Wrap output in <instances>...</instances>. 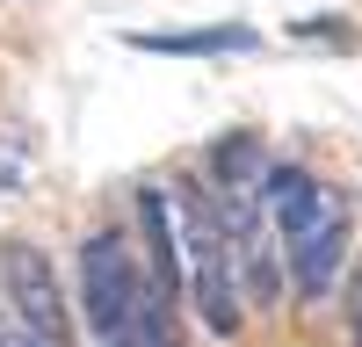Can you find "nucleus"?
I'll return each mask as SVG.
<instances>
[{
  "label": "nucleus",
  "mask_w": 362,
  "mask_h": 347,
  "mask_svg": "<svg viewBox=\"0 0 362 347\" xmlns=\"http://www.w3.org/2000/svg\"><path fill=\"white\" fill-rule=\"evenodd\" d=\"M261 174H268V159H261L254 130H232V138L210 145V195H247Z\"/></svg>",
  "instance_id": "obj_8"
},
{
  "label": "nucleus",
  "mask_w": 362,
  "mask_h": 347,
  "mask_svg": "<svg viewBox=\"0 0 362 347\" xmlns=\"http://www.w3.org/2000/svg\"><path fill=\"white\" fill-rule=\"evenodd\" d=\"M124 44L153 51V58H239V51H254L261 37L247 22H210V29H131Z\"/></svg>",
  "instance_id": "obj_7"
},
{
  "label": "nucleus",
  "mask_w": 362,
  "mask_h": 347,
  "mask_svg": "<svg viewBox=\"0 0 362 347\" xmlns=\"http://www.w3.org/2000/svg\"><path fill=\"white\" fill-rule=\"evenodd\" d=\"M174 239H189V297L203 311V326L232 340L239 333V289H232V268H225V224H218V195L189 188L181 195V231Z\"/></svg>",
  "instance_id": "obj_2"
},
{
  "label": "nucleus",
  "mask_w": 362,
  "mask_h": 347,
  "mask_svg": "<svg viewBox=\"0 0 362 347\" xmlns=\"http://www.w3.org/2000/svg\"><path fill=\"white\" fill-rule=\"evenodd\" d=\"M218 224H225V268L232 289H247V304H276L283 297V260L268 253V217L254 195H218Z\"/></svg>",
  "instance_id": "obj_5"
},
{
  "label": "nucleus",
  "mask_w": 362,
  "mask_h": 347,
  "mask_svg": "<svg viewBox=\"0 0 362 347\" xmlns=\"http://www.w3.org/2000/svg\"><path fill=\"white\" fill-rule=\"evenodd\" d=\"M8 188H15V166H8V159H0V195H8Z\"/></svg>",
  "instance_id": "obj_11"
},
{
  "label": "nucleus",
  "mask_w": 362,
  "mask_h": 347,
  "mask_svg": "<svg viewBox=\"0 0 362 347\" xmlns=\"http://www.w3.org/2000/svg\"><path fill=\"white\" fill-rule=\"evenodd\" d=\"M8 347H44V340H8Z\"/></svg>",
  "instance_id": "obj_12"
},
{
  "label": "nucleus",
  "mask_w": 362,
  "mask_h": 347,
  "mask_svg": "<svg viewBox=\"0 0 362 347\" xmlns=\"http://www.w3.org/2000/svg\"><path fill=\"white\" fill-rule=\"evenodd\" d=\"M297 37H326V44H355V37H348V22H319V15H305V22H297Z\"/></svg>",
  "instance_id": "obj_9"
},
{
  "label": "nucleus",
  "mask_w": 362,
  "mask_h": 347,
  "mask_svg": "<svg viewBox=\"0 0 362 347\" xmlns=\"http://www.w3.org/2000/svg\"><path fill=\"white\" fill-rule=\"evenodd\" d=\"M261 217L283 231V268L305 304H326V289L341 282V253H348V202L305 166H268L254 181Z\"/></svg>",
  "instance_id": "obj_1"
},
{
  "label": "nucleus",
  "mask_w": 362,
  "mask_h": 347,
  "mask_svg": "<svg viewBox=\"0 0 362 347\" xmlns=\"http://www.w3.org/2000/svg\"><path fill=\"white\" fill-rule=\"evenodd\" d=\"M138 231H145V297L153 304H174L181 289V239H174V210H167V188H138Z\"/></svg>",
  "instance_id": "obj_6"
},
{
  "label": "nucleus",
  "mask_w": 362,
  "mask_h": 347,
  "mask_svg": "<svg viewBox=\"0 0 362 347\" xmlns=\"http://www.w3.org/2000/svg\"><path fill=\"white\" fill-rule=\"evenodd\" d=\"M0 347H8V340H0Z\"/></svg>",
  "instance_id": "obj_13"
},
{
  "label": "nucleus",
  "mask_w": 362,
  "mask_h": 347,
  "mask_svg": "<svg viewBox=\"0 0 362 347\" xmlns=\"http://www.w3.org/2000/svg\"><path fill=\"white\" fill-rule=\"evenodd\" d=\"M0 289H8L15 318L29 326V340L66 347V297H58V275H51V253H44V246L0 239Z\"/></svg>",
  "instance_id": "obj_4"
},
{
  "label": "nucleus",
  "mask_w": 362,
  "mask_h": 347,
  "mask_svg": "<svg viewBox=\"0 0 362 347\" xmlns=\"http://www.w3.org/2000/svg\"><path fill=\"white\" fill-rule=\"evenodd\" d=\"M348 333L362 347V260H355V282H348Z\"/></svg>",
  "instance_id": "obj_10"
},
{
  "label": "nucleus",
  "mask_w": 362,
  "mask_h": 347,
  "mask_svg": "<svg viewBox=\"0 0 362 347\" xmlns=\"http://www.w3.org/2000/svg\"><path fill=\"white\" fill-rule=\"evenodd\" d=\"M138 297H145V268H138L131 231H87V246H80V311H87V326L102 340H116L124 318L138 311Z\"/></svg>",
  "instance_id": "obj_3"
}]
</instances>
